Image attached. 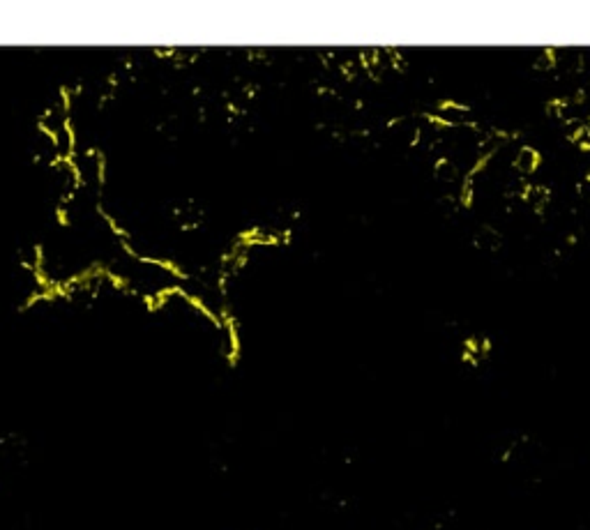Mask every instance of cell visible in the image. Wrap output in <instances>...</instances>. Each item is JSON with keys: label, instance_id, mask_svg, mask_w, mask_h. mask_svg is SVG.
Wrapping results in <instances>:
<instances>
[{"label": "cell", "instance_id": "cell-1", "mask_svg": "<svg viewBox=\"0 0 590 530\" xmlns=\"http://www.w3.org/2000/svg\"><path fill=\"white\" fill-rule=\"evenodd\" d=\"M434 178L436 182H441V185H454V182L459 180V168H456V164L450 160V157H441V160L434 164Z\"/></svg>", "mask_w": 590, "mask_h": 530}, {"label": "cell", "instance_id": "cell-2", "mask_svg": "<svg viewBox=\"0 0 590 530\" xmlns=\"http://www.w3.org/2000/svg\"><path fill=\"white\" fill-rule=\"evenodd\" d=\"M540 166V155L532 148H521L515 157V168L519 173H532Z\"/></svg>", "mask_w": 590, "mask_h": 530}, {"label": "cell", "instance_id": "cell-3", "mask_svg": "<svg viewBox=\"0 0 590 530\" xmlns=\"http://www.w3.org/2000/svg\"><path fill=\"white\" fill-rule=\"evenodd\" d=\"M475 244L484 251H496L500 247V236L493 226H482V229L475 233Z\"/></svg>", "mask_w": 590, "mask_h": 530}, {"label": "cell", "instance_id": "cell-4", "mask_svg": "<svg viewBox=\"0 0 590 530\" xmlns=\"http://www.w3.org/2000/svg\"><path fill=\"white\" fill-rule=\"evenodd\" d=\"M579 197L590 203V175H586V178L579 182Z\"/></svg>", "mask_w": 590, "mask_h": 530}]
</instances>
